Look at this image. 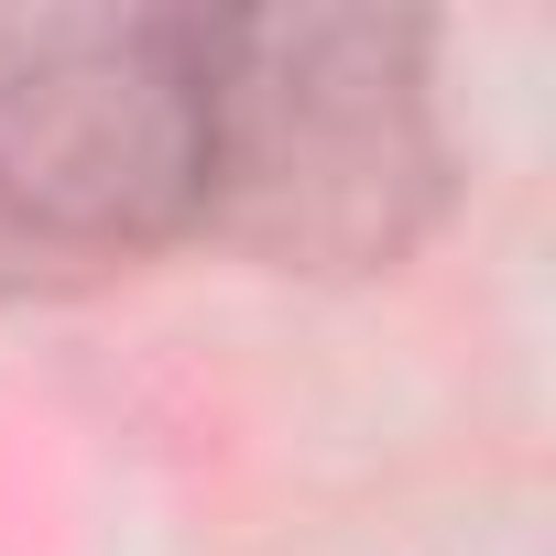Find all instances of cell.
Masks as SVG:
<instances>
[{"label":"cell","mask_w":556,"mask_h":556,"mask_svg":"<svg viewBox=\"0 0 556 556\" xmlns=\"http://www.w3.org/2000/svg\"><path fill=\"white\" fill-rule=\"evenodd\" d=\"M415 12H207V229L273 273H393L447 207Z\"/></svg>","instance_id":"6da1fadb"},{"label":"cell","mask_w":556,"mask_h":556,"mask_svg":"<svg viewBox=\"0 0 556 556\" xmlns=\"http://www.w3.org/2000/svg\"><path fill=\"white\" fill-rule=\"evenodd\" d=\"M207 207V12H0V218L142 251Z\"/></svg>","instance_id":"7a4b0ae2"}]
</instances>
